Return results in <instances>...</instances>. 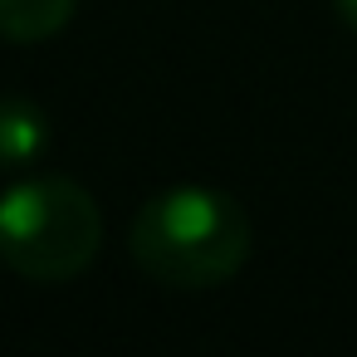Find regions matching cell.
<instances>
[{
	"instance_id": "1",
	"label": "cell",
	"mask_w": 357,
	"mask_h": 357,
	"mask_svg": "<svg viewBox=\"0 0 357 357\" xmlns=\"http://www.w3.org/2000/svg\"><path fill=\"white\" fill-rule=\"evenodd\" d=\"M128 250L152 284L215 289L250 259V215L215 186H172L132 215Z\"/></svg>"
},
{
	"instance_id": "2",
	"label": "cell",
	"mask_w": 357,
	"mask_h": 357,
	"mask_svg": "<svg viewBox=\"0 0 357 357\" xmlns=\"http://www.w3.org/2000/svg\"><path fill=\"white\" fill-rule=\"evenodd\" d=\"M98 245L103 211L69 176H30L0 196V264L30 284L79 279Z\"/></svg>"
},
{
	"instance_id": "3",
	"label": "cell",
	"mask_w": 357,
	"mask_h": 357,
	"mask_svg": "<svg viewBox=\"0 0 357 357\" xmlns=\"http://www.w3.org/2000/svg\"><path fill=\"white\" fill-rule=\"evenodd\" d=\"M50 147V118L40 103L6 93L0 98V172H20Z\"/></svg>"
},
{
	"instance_id": "4",
	"label": "cell",
	"mask_w": 357,
	"mask_h": 357,
	"mask_svg": "<svg viewBox=\"0 0 357 357\" xmlns=\"http://www.w3.org/2000/svg\"><path fill=\"white\" fill-rule=\"evenodd\" d=\"M79 10V0H0V40L6 45H40L54 40Z\"/></svg>"
},
{
	"instance_id": "5",
	"label": "cell",
	"mask_w": 357,
	"mask_h": 357,
	"mask_svg": "<svg viewBox=\"0 0 357 357\" xmlns=\"http://www.w3.org/2000/svg\"><path fill=\"white\" fill-rule=\"evenodd\" d=\"M333 10L342 15V25H347V30H357V0H333Z\"/></svg>"
}]
</instances>
